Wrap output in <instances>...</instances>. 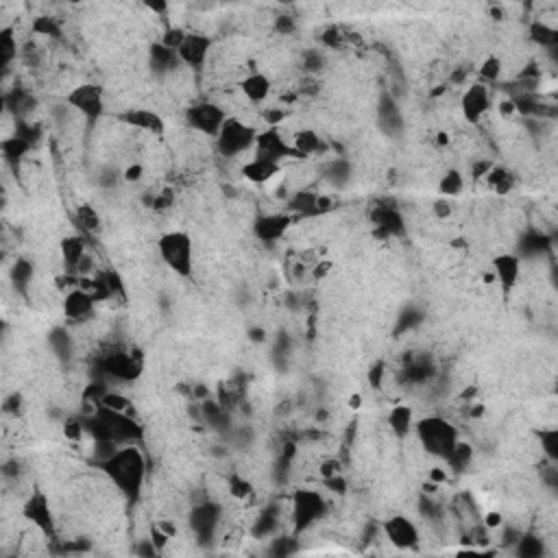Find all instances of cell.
I'll return each mask as SVG.
<instances>
[{
	"mask_svg": "<svg viewBox=\"0 0 558 558\" xmlns=\"http://www.w3.org/2000/svg\"><path fill=\"white\" fill-rule=\"evenodd\" d=\"M22 517L29 521L31 526L38 528L42 534L52 536L55 534V515H52L48 495L42 491H35L22 506Z\"/></svg>",
	"mask_w": 558,
	"mask_h": 558,
	"instance_id": "7c38bea8",
	"label": "cell"
},
{
	"mask_svg": "<svg viewBox=\"0 0 558 558\" xmlns=\"http://www.w3.org/2000/svg\"><path fill=\"white\" fill-rule=\"evenodd\" d=\"M219 521H221V506L212 501L199 504V506H194L190 513V528L194 530L199 541H207V538L214 536Z\"/></svg>",
	"mask_w": 558,
	"mask_h": 558,
	"instance_id": "2e32d148",
	"label": "cell"
},
{
	"mask_svg": "<svg viewBox=\"0 0 558 558\" xmlns=\"http://www.w3.org/2000/svg\"><path fill=\"white\" fill-rule=\"evenodd\" d=\"M434 144H436V149H445V147H449V144H452V135H449L447 131H436Z\"/></svg>",
	"mask_w": 558,
	"mask_h": 558,
	"instance_id": "680465c9",
	"label": "cell"
},
{
	"mask_svg": "<svg viewBox=\"0 0 558 558\" xmlns=\"http://www.w3.org/2000/svg\"><path fill=\"white\" fill-rule=\"evenodd\" d=\"M262 120L266 127H279V124L288 118V112L284 110V107H262Z\"/></svg>",
	"mask_w": 558,
	"mask_h": 558,
	"instance_id": "60d3db41",
	"label": "cell"
},
{
	"mask_svg": "<svg viewBox=\"0 0 558 558\" xmlns=\"http://www.w3.org/2000/svg\"><path fill=\"white\" fill-rule=\"evenodd\" d=\"M149 66H151V70L159 72V75H166V72L175 70L177 66H182V64H179V57H177V52L172 48L164 46L161 42H155L149 48Z\"/></svg>",
	"mask_w": 558,
	"mask_h": 558,
	"instance_id": "d4e9b609",
	"label": "cell"
},
{
	"mask_svg": "<svg viewBox=\"0 0 558 558\" xmlns=\"http://www.w3.org/2000/svg\"><path fill=\"white\" fill-rule=\"evenodd\" d=\"M33 29L38 33H42V35H50V38H59V35H61L59 27L55 24L52 17H38L35 24H33Z\"/></svg>",
	"mask_w": 558,
	"mask_h": 558,
	"instance_id": "7bdbcfd3",
	"label": "cell"
},
{
	"mask_svg": "<svg viewBox=\"0 0 558 558\" xmlns=\"http://www.w3.org/2000/svg\"><path fill=\"white\" fill-rule=\"evenodd\" d=\"M504 524V517H501V513H497V511H491V513H487V517H484V526H487L489 530H495V528H499Z\"/></svg>",
	"mask_w": 558,
	"mask_h": 558,
	"instance_id": "6f0895ef",
	"label": "cell"
},
{
	"mask_svg": "<svg viewBox=\"0 0 558 558\" xmlns=\"http://www.w3.org/2000/svg\"><path fill=\"white\" fill-rule=\"evenodd\" d=\"M66 105L83 116L89 124H96L105 114V87L98 83H79L66 94Z\"/></svg>",
	"mask_w": 558,
	"mask_h": 558,
	"instance_id": "5b68a950",
	"label": "cell"
},
{
	"mask_svg": "<svg viewBox=\"0 0 558 558\" xmlns=\"http://www.w3.org/2000/svg\"><path fill=\"white\" fill-rule=\"evenodd\" d=\"M251 336H254L256 340H264V332L262 330H251Z\"/></svg>",
	"mask_w": 558,
	"mask_h": 558,
	"instance_id": "6125c7cd",
	"label": "cell"
},
{
	"mask_svg": "<svg viewBox=\"0 0 558 558\" xmlns=\"http://www.w3.org/2000/svg\"><path fill=\"white\" fill-rule=\"evenodd\" d=\"M15 52H17V44L11 35V29H3V33H0V61H3V66H9Z\"/></svg>",
	"mask_w": 558,
	"mask_h": 558,
	"instance_id": "f35d334b",
	"label": "cell"
},
{
	"mask_svg": "<svg viewBox=\"0 0 558 558\" xmlns=\"http://www.w3.org/2000/svg\"><path fill=\"white\" fill-rule=\"evenodd\" d=\"M96 408L112 410V412H127V410L131 408V399H129V397H124V395H120V392L107 390V392L103 395V399L98 402Z\"/></svg>",
	"mask_w": 558,
	"mask_h": 558,
	"instance_id": "e575fe53",
	"label": "cell"
},
{
	"mask_svg": "<svg viewBox=\"0 0 558 558\" xmlns=\"http://www.w3.org/2000/svg\"><path fill=\"white\" fill-rule=\"evenodd\" d=\"M318 196L316 192H310V190H299V192H293L288 196V210L295 219L299 216H318L321 210H318Z\"/></svg>",
	"mask_w": 558,
	"mask_h": 558,
	"instance_id": "cb8c5ba5",
	"label": "cell"
},
{
	"mask_svg": "<svg viewBox=\"0 0 558 558\" xmlns=\"http://www.w3.org/2000/svg\"><path fill=\"white\" fill-rule=\"evenodd\" d=\"M380 118H382V127L386 133H395V131H399L404 127V118L399 114V107L395 105L390 98H384L382 105H380Z\"/></svg>",
	"mask_w": 558,
	"mask_h": 558,
	"instance_id": "f546056e",
	"label": "cell"
},
{
	"mask_svg": "<svg viewBox=\"0 0 558 558\" xmlns=\"http://www.w3.org/2000/svg\"><path fill=\"white\" fill-rule=\"evenodd\" d=\"M120 120L124 124H129V127H133V129L147 131V133H153V135H161L166 131L164 118H161L153 110H147V107H131V110H124L120 114Z\"/></svg>",
	"mask_w": 558,
	"mask_h": 558,
	"instance_id": "ac0fdd59",
	"label": "cell"
},
{
	"mask_svg": "<svg viewBox=\"0 0 558 558\" xmlns=\"http://www.w3.org/2000/svg\"><path fill=\"white\" fill-rule=\"evenodd\" d=\"M415 432L419 436L421 447L429 456L445 458L452 454L454 445L460 441L458 436V427L454 423H449L443 417H423L415 423Z\"/></svg>",
	"mask_w": 558,
	"mask_h": 558,
	"instance_id": "3957f363",
	"label": "cell"
},
{
	"mask_svg": "<svg viewBox=\"0 0 558 558\" xmlns=\"http://www.w3.org/2000/svg\"><path fill=\"white\" fill-rule=\"evenodd\" d=\"M157 526H159L161 530H164V532H166V534H168L170 538H172V536L177 534V526L172 524V521H157Z\"/></svg>",
	"mask_w": 558,
	"mask_h": 558,
	"instance_id": "91938a15",
	"label": "cell"
},
{
	"mask_svg": "<svg viewBox=\"0 0 558 558\" xmlns=\"http://www.w3.org/2000/svg\"><path fill=\"white\" fill-rule=\"evenodd\" d=\"M254 151H256L258 157L277 161V164H281L284 159H299V155L293 149L291 140L284 138L279 127H266L264 131H260Z\"/></svg>",
	"mask_w": 558,
	"mask_h": 558,
	"instance_id": "9c48e42d",
	"label": "cell"
},
{
	"mask_svg": "<svg viewBox=\"0 0 558 558\" xmlns=\"http://www.w3.org/2000/svg\"><path fill=\"white\" fill-rule=\"evenodd\" d=\"M142 177H144V166L140 164V161H135V164H129L127 168L122 170V175H120L122 182H127V184H140Z\"/></svg>",
	"mask_w": 558,
	"mask_h": 558,
	"instance_id": "f6af8a7d",
	"label": "cell"
},
{
	"mask_svg": "<svg viewBox=\"0 0 558 558\" xmlns=\"http://www.w3.org/2000/svg\"><path fill=\"white\" fill-rule=\"evenodd\" d=\"M159 260L170 273L182 279H190L194 275V240L184 229L164 231L157 238Z\"/></svg>",
	"mask_w": 558,
	"mask_h": 558,
	"instance_id": "7a4b0ae2",
	"label": "cell"
},
{
	"mask_svg": "<svg viewBox=\"0 0 558 558\" xmlns=\"http://www.w3.org/2000/svg\"><path fill=\"white\" fill-rule=\"evenodd\" d=\"M325 515H328V501L318 491L297 489L293 493V521L297 534L310 530Z\"/></svg>",
	"mask_w": 558,
	"mask_h": 558,
	"instance_id": "8992f818",
	"label": "cell"
},
{
	"mask_svg": "<svg viewBox=\"0 0 558 558\" xmlns=\"http://www.w3.org/2000/svg\"><path fill=\"white\" fill-rule=\"evenodd\" d=\"M318 473H321L323 480H328V478L338 476V473H343V471H340V462H338L336 458H330V460H325V462H321V464H318Z\"/></svg>",
	"mask_w": 558,
	"mask_h": 558,
	"instance_id": "681fc988",
	"label": "cell"
},
{
	"mask_svg": "<svg viewBox=\"0 0 558 558\" xmlns=\"http://www.w3.org/2000/svg\"><path fill=\"white\" fill-rule=\"evenodd\" d=\"M347 404H349V408H351V410H358L360 406H362V395H360V392H353L351 397H349V402H347Z\"/></svg>",
	"mask_w": 558,
	"mask_h": 558,
	"instance_id": "94428289",
	"label": "cell"
},
{
	"mask_svg": "<svg viewBox=\"0 0 558 558\" xmlns=\"http://www.w3.org/2000/svg\"><path fill=\"white\" fill-rule=\"evenodd\" d=\"M50 345L55 349L59 360H68L72 355V340L64 330H55L50 334Z\"/></svg>",
	"mask_w": 558,
	"mask_h": 558,
	"instance_id": "74e56055",
	"label": "cell"
},
{
	"mask_svg": "<svg viewBox=\"0 0 558 558\" xmlns=\"http://www.w3.org/2000/svg\"><path fill=\"white\" fill-rule=\"evenodd\" d=\"M64 432H66V436H68V439H72V441H79V439L85 434V423H83V421H79V419H70V421L66 423Z\"/></svg>",
	"mask_w": 558,
	"mask_h": 558,
	"instance_id": "c3c4849f",
	"label": "cell"
},
{
	"mask_svg": "<svg viewBox=\"0 0 558 558\" xmlns=\"http://www.w3.org/2000/svg\"><path fill=\"white\" fill-rule=\"evenodd\" d=\"M295 216L291 212H268L260 214L254 221V236L264 244H275L284 240V236L295 225Z\"/></svg>",
	"mask_w": 558,
	"mask_h": 558,
	"instance_id": "8fae6325",
	"label": "cell"
},
{
	"mask_svg": "<svg viewBox=\"0 0 558 558\" xmlns=\"http://www.w3.org/2000/svg\"><path fill=\"white\" fill-rule=\"evenodd\" d=\"M227 491H229V495H231L233 499H240V501L249 499L251 495L256 493V489H254V484H251V480H247V478L240 476V473H231V476L227 478Z\"/></svg>",
	"mask_w": 558,
	"mask_h": 558,
	"instance_id": "d6a6232c",
	"label": "cell"
},
{
	"mask_svg": "<svg viewBox=\"0 0 558 558\" xmlns=\"http://www.w3.org/2000/svg\"><path fill=\"white\" fill-rule=\"evenodd\" d=\"M386 421H388V427L392 432V436H397V439H408V434L415 429V423H417L415 410H412L408 404L392 406Z\"/></svg>",
	"mask_w": 558,
	"mask_h": 558,
	"instance_id": "603a6c76",
	"label": "cell"
},
{
	"mask_svg": "<svg viewBox=\"0 0 558 558\" xmlns=\"http://www.w3.org/2000/svg\"><path fill=\"white\" fill-rule=\"evenodd\" d=\"M212 52V38L201 31H188L186 40L182 42V46L177 48V57H179V64L194 70V72H201L207 64V57Z\"/></svg>",
	"mask_w": 558,
	"mask_h": 558,
	"instance_id": "30bf717a",
	"label": "cell"
},
{
	"mask_svg": "<svg viewBox=\"0 0 558 558\" xmlns=\"http://www.w3.org/2000/svg\"><path fill=\"white\" fill-rule=\"evenodd\" d=\"M303 66H305V70H310V72H318L323 66H325V57H323L318 50H308V52H305Z\"/></svg>",
	"mask_w": 558,
	"mask_h": 558,
	"instance_id": "bcb514c9",
	"label": "cell"
},
{
	"mask_svg": "<svg viewBox=\"0 0 558 558\" xmlns=\"http://www.w3.org/2000/svg\"><path fill=\"white\" fill-rule=\"evenodd\" d=\"M471 460H473V447L469 443H464V441H458L454 445V449H452V454L447 456V462L452 467H456L458 471H464L467 467L471 464Z\"/></svg>",
	"mask_w": 558,
	"mask_h": 558,
	"instance_id": "836d02e7",
	"label": "cell"
},
{
	"mask_svg": "<svg viewBox=\"0 0 558 558\" xmlns=\"http://www.w3.org/2000/svg\"><path fill=\"white\" fill-rule=\"evenodd\" d=\"M495 107L493 101V87L484 85V83H471L467 85V89L460 96V112L462 118L471 124H480L484 116H489L491 110Z\"/></svg>",
	"mask_w": 558,
	"mask_h": 558,
	"instance_id": "ba28073f",
	"label": "cell"
},
{
	"mask_svg": "<svg viewBox=\"0 0 558 558\" xmlns=\"http://www.w3.org/2000/svg\"><path fill=\"white\" fill-rule=\"evenodd\" d=\"M59 251H61V260H64V266L72 275H77L79 271V264L83 262V258L87 256V240L81 233H72V236H66L59 244Z\"/></svg>",
	"mask_w": 558,
	"mask_h": 558,
	"instance_id": "44dd1931",
	"label": "cell"
},
{
	"mask_svg": "<svg viewBox=\"0 0 558 558\" xmlns=\"http://www.w3.org/2000/svg\"><path fill=\"white\" fill-rule=\"evenodd\" d=\"M484 182H487V186L497 192V194H508L513 192L515 184H517V179L511 170H506L504 166H495L487 172V177H484Z\"/></svg>",
	"mask_w": 558,
	"mask_h": 558,
	"instance_id": "83f0119b",
	"label": "cell"
},
{
	"mask_svg": "<svg viewBox=\"0 0 558 558\" xmlns=\"http://www.w3.org/2000/svg\"><path fill=\"white\" fill-rule=\"evenodd\" d=\"M96 299L85 288H72L64 297V314L70 323H83L94 314Z\"/></svg>",
	"mask_w": 558,
	"mask_h": 558,
	"instance_id": "e0dca14e",
	"label": "cell"
},
{
	"mask_svg": "<svg viewBox=\"0 0 558 558\" xmlns=\"http://www.w3.org/2000/svg\"><path fill=\"white\" fill-rule=\"evenodd\" d=\"M240 92L254 105H264L273 92V81L264 72H251L240 81Z\"/></svg>",
	"mask_w": 558,
	"mask_h": 558,
	"instance_id": "ffe728a7",
	"label": "cell"
},
{
	"mask_svg": "<svg viewBox=\"0 0 558 558\" xmlns=\"http://www.w3.org/2000/svg\"><path fill=\"white\" fill-rule=\"evenodd\" d=\"M530 38L532 42H536L538 46L543 48H554L558 44V31L554 27H550L543 20H534L530 24Z\"/></svg>",
	"mask_w": 558,
	"mask_h": 558,
	"instance_id": "4dcf8cb0",
	"label": "cell"
},
{
	"mask_svg": "<svg viewBox=\"0 0 558 558\" xmlns=\"http://www.w3.org/2000/svg\"><path fill=\"white\" fill-rule=\"evenodd\" d=\"M186 35H188V31H184L182 27H168L166 33H164V38H161L159 42L177 52V48L182 46V42L186 40Z\"/></svg>",
	"mask_w": 558,
	"mask_h": 558,
	"instance_id": "b9f144b4",
	"label": "cell"
},
{
	"mask_svg": "<svg viewBox=\"0 0 558 558\" xmlns=\"http://www.w3.org/2000/svg\"><path fill=\"white\" fill-rule=\"evenodd\" d=\"M258 133L260 131L254 124L244 122L238 116H229L221 127L219 135H216V151L221 153V157H227V159L240 157L242 153L256 147Z\"/></svg>",
	"mask_w": 558,
	"mask_h": 558,
	"instance_id": "277c9868",
	"label": "cell"
},
{
	"mask_svg": "<svg viewBox=\"0 0 558 558\" xmlns=\"http://www.w3.org/2000/svg\"><path fill=\"white\" fill-rule=\"evenodd\" d=\"M432 210H434V216L441 221H447L449 216L454 214V201L452 199H443V196H439V199L432 203Z\"/></svg>",
	"mask_w": 558,
	"mask_h": 558,
	"instance_id": "ee69618b",
	"label": "cell"
},
{
	"mask_svg": "<svg viewBox=\"0 0 558 558\" xmlns=\"http://www.w3.org/2000/svg\"><path fill=\"white\" fill-rule=\"evenodd\" d=\"M541 447H543V452H545L550 462L558 460V432L556 429L541 432Z\"/></svg>",
	"mask_w": 558,
	"mask_h": 558,
	"instance_id": "ab89813d",
	"label": "cell"
},
{
	"mask_svg": "<svg viewBox=\"0 0 558 558\" xmlns=\"http://www.w3.org/2000/svg\"><path fill=\"white\" fill-rule=\"evenodd\" d=\"M103 371L122 382H135L142 375V362L135 353L114 351L103 360Z\"/></svg>",
	"mask_w": 558,
	"mask_h": 558,
	"instance_id": "5bb4252c",
	"label": "cell"
},
{
	"mask_svg": "<svg viewBox=\"0 0 558 558\" xmlns=\"http://www.w3.org/2000/svg\"><path fill=\"white\" fill-rule=\"evenodd\" d=\"M367 377L373 388H380L382 386V380H384V365L382 362H375L369 371H367Z\"/></svg>",
	"mask_w": 558,
	"mask_h": 558,
	"instance_id": "f5cc1de1",
	"label": "cell"
},
{
	"mask_svg": "<svg viewBox=\"0 0 558 558\" xmlns=\"http://www.w3.org/2000/svg\"><path fill=\"white\" fill-rule=\"evenodd\" d=\"M77 223H79L85 231L96 233V231L101 229V216H98V212H96L92 205H81V207L77 210Z\"/></svg>",
	"mask_w": 558,
	"mask_h": 558,
	"instance_id": "d590c367",
	"label": "cell"
},
{
	"mask_svg": "<svg viewBox=\"0 0 558 558\" xmlns=\"http://www.w3.org/2000/svg\"><path fill=\"white\" fill-rule=\"evenodd\" d=\"M229 118V114L223 110L219 103H210V101H203V103H194L186 110V122L194 131H199L203 135H210L216 140L219 135L221 127L225 124V120Z\"/></svg>",
	"mask_w": 558,
	"mask_h": 558,
	"instance_id": "52a82bcc",
	"label": "cell"
},
{
	"mask_svg": "<svg viewBox=\"0 0 558 558\" xmlns=\"http://www.w3.org/2000/svg\"><path fill=\"white\" fill-rule=\"evenodd\" d=\"M495 107H497V114H499L501 118H513V116L517 114V105H515V98H513V96L499 98V101L495 103Z\"/></svg>",
	"mask_w": 558,
	"mask_h": 558,
	"instance_id": "7dc6e473",
	"label": "cell"
},
{
	"mask_svg": "<svg viewBox=\"0 0 558 558\" xmlns=\"http://www.w3.org/2000/svg\"><path fill=\"white\" fill-rule=\"evenodd\" d=\"M323 482H325V487H328L332 493H336V495H343V493L347 491V480H345V476H343V473L332 476V478L323 480Z\"/></svg>",
	"mask_w": 558,
	"mask_h": 558,
	"instance_id": "f907efd6",
	"label": "cell"
},
{
	"mask_svg": "<svg viewBox=\"0 0 558 558\" xmlns=\"http://www.w3.org/2000/svg\"><path fill=\"white\" fill-rule=\"evenodd\" d=\"M501 72H504L501 57L499 55H487L478 66V79L484 85H493L501 79Z\"/></svg>",
	"mask_w": 558,
	"mask_h": 558,
	"instance_id": "f1b7e54d",
	"label": "cell"
},
{
	"mask_svg": "<svg viewBox=\"0 0 558 558\" xmlns=\"http://www.w3.org/2000/svg\"><path fill=\"white\" fill-rule=\"evenodd\" d=\"M240 172H242V177L247 179V182L256 184V186H266L268 182H273L277 175H281V164L254 155L249 161H244Z\"/></svg>",
	"mask_w": 558,
	"mask_h": 558,
	"instance_id": "d6986e66",
	"label": "cell"
},
{
	"mask_svg": "<svg viewBox=\"0 0 558 558\" xmlns=\"http://www.w3.org/2000/svg\"><path fill=\"white\" fill-rule=\"evenodd\" d=\"M491 168H493V161L480 159V161H473V164H471V175H473V179H484Z\"/></svg>",
	"mask_w": 558,
	"mask_h": 558,
	"instance_id": "db71d44e",
	"label": "cell"
},
{
	"mask_svg": "<svg viewBox=\"0 0 558 558\" xmlns=\"http://www.w3.org/2000/svg\"><path fill=\"white\" fill-rule=\"evenodd\" d=\"M515 543H517V554L526 556V558H536V556H541V552H543V543L538 541L536 536H530V534H524Z\"/></svg>",
	"mask_w": 558,
	"mask_h": 558,
	"instance_id": "8d00e7d4",
	"label": "cell"
},
{
	"mask_svg": "<svg viewBox=\"0 0 558 558\" xmlns=\"http://www.w3.org/2000/svg\"><path fill=\"white\" fill-rule=\"evenodd\" d=\"M427 480H432V482H436V484H439V487H443V484H447L449 476H447V471L443 469V467H432V469H429V473H427Z\"/></svg>",
	"mask_w": 558,
	"mask_h": 558,
	"instance_id": "11a10c76",
	"label": "cell"
},
{
	"mask_svg": "<svg viewBox=\"0 0 558 558\" xmlns=\"http://www.w3.org/2000/svg\"><path fill=\"white\" fill-rule=\"evenodd\" d=\"M373 221H375V225L380 227L384 233H399L402 227H404V221L399 219V214L392 212V210H386V207L377 210L373 214Z\"/></svg>",
	"mask_w": 558,
	"mask_h": 558,
	"instance_id": "1f68e13d",
	"label": "cell"
},
{
	"mask_svg": "<svg viewBox=\"0 0 558 558\" xmlns=\"http://www.w3.org/2000/svg\"><path fill=\"white\" fill-rule=\"evenodd\" d=\"M170 190H164V192H157L155 196V203H153V210H166L172 205V194H168Z\"/></svg>",
	"mask_w": 558,
	"mask_h": 558,
	"instance_id": "9f6ffc18",
	"label": "cell"
},
{
	"mask_svg": "<svg viewBox=\"0 0 558 558\" xmlns=\"http://www.w3.org/2000/svg\"><path fill=\"white\" fill-rule=\"evenodd\" d=\"M103 473L112 480L114 487L122 493L127 501H138L144 478H147V460H144L140 447L122 445L116 452L107 454L101 462Z\"/></svg>",
	"mask_w": 558,
	"mask_h": 558,
	"instance_id": "6da1fadb",
	"label": "cell"
},
{
	"mask_svg": "<svg viewBox=\"0 0 558 558\" xmlns=\"http://www.w3.org/2000/svg\"><path fill=\"white\" fill-rule=\"evenodd\" d=\"M491 273L495 277V284H499L501 293L511 295L521 277V258L515 254H497L491 260Z\"/></svg>",
	"mask_w": 558,
	"mask_h": 558,
	"instance_id": "9a60e30c",
	"label": "cell"
},
{
	"mask_svg": "<svg viewBox=\"0 0 558 558\" xmlns=\"http://www.w3.org/2000/svg\"><path fill=\"white\" fill-rule=\"evenodd\" d=\"M275 29H277L281 35H291V33L297 29V22H295V17H293V15H277Z\"/></svg>",
	"mask_w": 558,
	"mask_h": 558,
	"instance_id": "816d5d0a",
	"label": "cell"
},
{
	"mask_svg": "<svg viewBox=\"0 0 558 558\" xmlns=\"http://www.w3.org/2000/svg\"><path fill=\"white\" fill-rule=\"evenodd\" d=\"M353 177V166L351 161L345 157H336L332 161H328L325 166V179L334 186V188H345Z\"/></svg>",
	"mask_w": 558,
	"mask_h": 558,
	"instance_id": "484cf974",
	"label": "cell"
},
{
	"mask_svg": "<svg viewBox=\"0 0 558 558\" xmlns=\"http://www.w3.org/2000/svg\"><path fill=\"white\" fill-rule=\"evenodd\" d=\"M439 196L443 199H458L464 190V175L458 168H449L439 179Z\"/></svg>",
	"mask_w": 558,
	"mask_h": 558,
	"instance_id": "4316f807",
	"label": "cell"
},
{
	"mask_svg": "<svg viewBox=\"0 0 558 558\" xmlns=\"http://www.w3.org/2000/svg\"><path fill=\"white\" fill-rule=\"evenodd\" d=\"M384 536L388 543L397 550H412L419 543V528L417 524L406 515H392L384 521Z\"/></svg>",
	"mask_w": 558,
	"mask_h": 558,
	"instance_id": "4fadbf2b",
	"label": "cell"
},
{
	"mask_svg": "<svg viewBox=\"0 0 558 558\" xmlns=\"http://www.w3.org/2000/svg\"><path fill=\"white\" fill-rule=\"evenodd\" d=\"M293 149L297 151L299 159H308L312 155H321L323 151L328 149V142L323 140V135L314 129H299L295 131L293 140Z\"/></svg>",
	"mask_w": 558,
	"mask_h": 558,
	"instance_id": "7402d4cb",
	"label": "cell"
}]
</instances>
